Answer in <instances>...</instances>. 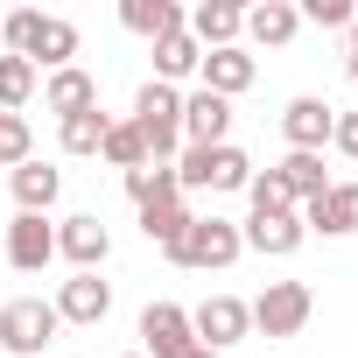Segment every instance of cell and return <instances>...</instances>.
Wrapping results in <instances>:
<instances>
[{
  "label": "cell",
  "instance_id": "1",
  "mask_svg": "<svg viewBox=\"0 0 358 358\" xmlns=\"http://www.w3.org/2000/svg\"><path fill=\"white\" fill-rule=\"evenodd\" d=\"M0 36H8V57H22L36 71H71V57H78V29L64 15H43V8L0 15Z\"/></svg>",
  "mask_w": 358,
  "mask_h": 358
},
{
  "label": "cell",
  "instance_id": "2",
  "mask_svg": "<svg viewBox=\"0 0 358 358\" xmlns=\"http://www.w3.org/2000/svg\"><path fill=\"white\" fill-rule=\"evenodd\" d=\"M169 253V267H197V274H225L239 253H246V239H239V225L232 218H190L183 225V239H176V246H162Z\"/></svg>",
  "mask_w": 358,
  "mask_h": 358
},
{
  "label": "cell",
  "instance_id": "3",
  "mask_svg": "<svg viewBox=\"0 0 358 358\" xmlns=\"http://www.w3.org/2000/svg\"><path fill=\"white\" fill-rule=\"evenodd\" d=\"M57 330H64V316H57V302H43V295L0 302V351H8V358H36V351H50Z\"/></svg>",
  "mask_w": 358,
  "mask_h": 358
},
{
  "label": "cell",
  "instance_id": "4",
  "mask_svg": "<svg viewBox=\"0 0 358 358\" xmlns=\"http://www.w3.org/2000/svg\"><path fill=\"white\" fill-rule=\"evenodd\" d=\"M176 183H183V197H190V190H246V183H253V162H246V148H232V141H218V148H183V155H176Z\"/></svg>",
  "mask_w": 358,
  "mask_h": 358
},
{
  "label": "cell",
  "instance_id": "5",
  "mask_svg": "<svg viewBox=\"0 0 358 358\" xmlns=\"http://www.w3.org/2000/svg\"><path fill=\"white\" fill-rule=\"evenodd\" d=\"M253 330H267V337H295L302 323H309V309H316V295L302 288V281H267L253 302Z\"/></svg>",
  "mask_w": 358,
  "mask_h": 358
},
{
  "label": "cell",
  "instance_id": "6",
  "mask_svg": "<svg viewBox=\"0 0 358 358\" xmlns=\"http://www.w3.org/2000/svg\"><path fill=\"white\" fill-rule=\"evenodd\" d=\"M190 351H197L190 309H176V302H148L141 309V358H190Z\"/></svg>",
  "mask_w": 358,
  "mask_h": 358
},
{
  "label": "cell",
  "instance_id": "7",
  "mask_svg": "<svg viewBox=\"0 0 358 358\" xmlns=\"http://www.w3.org/2000/svg\"><path fill=\"white\" fill-rule=\"evenodd\" d=\"M57 253L71 260V274H99V267L113 260V232H106V218H99V211L64 218V225H57Z\"/></svg>",
  "mask_w": 358,
  "mask_h": 358
},
{
  "label": "cell",
  "instance_id": "8",
  "mask_svg": "<svg viewBox=\"0 0 358 358\" xmlns=\"http://www.w3.org/2000/svg\"><path fill=\"white\" fill-rule=\"evenodd\" d=\"M190 330H197V344H204V351H232V344L253 330V309H246L239 295H211V302H197V309H190Z\"/></svg>",
  "mask_w": 358,
  "mask_h": 358
},
{
  "label": "cell",
  "instance_id": "9",
  "mask_svg": "<svg viewBox=\"0 0 358 358\" xmlns=\"http://www.w3.org/2000/svg\"><path fill=\"white\" fill-rule=\"evenodd\" d=\"M330 127H337V113H330V99H288L281 106V134H288V155H323L330 148Z\"/></svg>",
  "mask_w": 358,
  "mask_h": 358
},
{
  "label": "cell",
  "instance_id": "10",
  "mask_svg": "<svg viewBox=\"0 0 358 358\" xmlns=\"http://www.w3.org/2000/svg\"><path fill=\"white\" fill-rule=\"evenodd\" d=\"M57 316L78 323V330H99V323L113 316V281H99V274H71V281H57Z\"/></svg>",
  "mask_w": 358,
  "mask_h": 358
},
{
  "label": "cell",
  "instance_id": "11",
  "mask_svg": "<svg viewBox=\"0 0 358 358\" xmlns=\"http://www.w3.org/2000/svg\"><path fill=\"white\" fill-rule=\"evenodd\" d=\"M295 218H302V232L351 239V232H358V183H330V190H323V197H309Z\"/></svg>",
  "mask_w": 358,
  "mask_h": 358
},
{
  "label": "cell",
  "instance_id": "12",
  "mask_svg": "<svg viewBox=\"0 0 358 358\" xmlns=\"http://www.w3.org/2000/svg\"><path fill=\"white\" fill-rule=\"evenodd\" d=\"M218 141H232V99L197 85L183 99V148H218Z\"/></svg>",
  "mask_w": 358,
  "mask_h": 358
},
{
  "label": "cell",
  "instance_id": "13",
  "mask_svg": "<svg viewBox=\"0 0 358 358\" xmlns=\"http://www.w3.org/2000/svg\"><path fill=\"white\" fill-rule=\"evenodd\" d=\"M50 260H57V225L36 218V211H15V225H8V267L43 274Z\"/></svg>",
  "mask_w": 358,
  "mask_h": 358
},
{
  "label": "cell",
  "instance_id": "14",
  "mask_svg": "<svg viewBox=\"0 0 358 358\" xmlns=\"http://www.w3.org/2000/svg\"><path fill=\"white\" fill-rule=\"evenodd\" d=\"M183 29H190L197 50H232L246 36V8H232V0H197V8L183 15Z\"/></svg>",
  "mask_w": 358,
  "mask_h": 358
},
{
  "label": "cell",
  "instance_id": "15",
  "mask_svg": "<svg viewBox=\"0 0 358 358\" xmlns=\"http://www.w3.org/2000/svg\"><path fill=\"white\" fill-rule=\"evenodd\" d=\"M197 78H204V92H218V99H239L253 78H260V64L232 43V50H204V64H197Z\"/></svg>",
  "mask_w": 358,
  "mask_h": 358
},
{
  "label": "cell",
  "instance_id": "16",
  "mask_svg": "<svg viewBox=\"0 0 358 358\" xmlns=\"http://www.w3.org/2000/svg\"><path fill=\"white\" fill-rule=\"evenodd\" d=\"M43 106L57 113V127H64V120H78V113H92V106H99V85H92V71H78V64H71V71H50V85H43Z\"/></svg>",
  "mask_w": 358,
  "mask_h": 358
},
{
  "label": "cell",
  "instance_id": "17",
  "mask_svg": "<svg viewBox=\"0 0 358 358\" xmlns=\"http://www.w3.org/2000/svg\"><path fill=\"white\" fill-rule=\"evenodd\" d=\"M246 36L260 50H288L302 36V15H295V0H260V8H246Z\"/></svg>",
  "mask_w": 358,
  "mask_h": 358
},
{
  "label": "cell",
  "instance_id": "18",
  "mask_svg": "<svg viewBox=\"0 0 358 358\" xmlns=\"http://www.w3.org/2000/svg\"><path fill=\"white\" fill-rule=\"evenodd\" d=\"M239 239H246V253H267V260H288V253H302V218H246L239 225Z\"/></svg>",
  "mask_w": 358,
  "mask_h": 358
},
{
  "label": "cell",
  "instance_id": "19",
  "mask_svg": "<svg viewBox=\"0 0 358 358\" xmlns=\"http://www.w3.org/2000/svg\"><path fill=\"white\" fill-rule=\"evenodd\" d=\"M120 22H127V36L162 43V36L183 29V8H176V0H120Z\"/></svg>",
  "mask_w": 358,
  "mask_h": 358
},
{
  "label": "cell",
  "instance_id": "20",
  "mask_svg": "<svg viewBox=\"0 0 358 358\" xmlns=\"http://www.w3.org/2000/svg\"><path fill=\"white\" fill-rule=\"evenodd\" d=\"M57 190H64V176H57L50 162H36V155H29V162L15 169V204H22V211H36V218H50V204H57Z\"/></svg>",
  "mask_w": 358,
  "mask_h": 358
},
{
  "label": "cell",
  "instance_id": "21",
  "mask_svg": "<svg viewBox=\"0 0 358 358\" xmlns=\"http://www.w3.org/2000/svg\"><path fill=\"white\" fill-rule=\"evenodd\" d=\"M134 127L141 134H162V127H183V92L176 85H141V99H134Z\"/></svg>",
  "mask_w": 358,
  "mask_h": 358
},
{
  "label": "cell",
  "instance_id": "22",
  "mask_svg": "<svg viewBox=\"0 0 358 358\" xmlns=\"http://www.w3.org/2000/svg\"><path fill=\"white\" fill-rule=\"evenodd\" d=\"M197 64H204V50L190 43V29H176V36L155 43V85H183Z\"/></svg>",
  "mask_w": 358,
  "mask_h": 358
},
{
  "label": "cell",
  "instance_id": "23",
  "mask_svg": "<svg viewBox=\"0 0 358 358\" xmlns=\"http://www.w3.org/2000/svg\"><path fill=\"white\" fill-rule=\"evenodd\" d=\"M127 197L148 211V204H176L183 197V183H176V162H148V169H134L127 176Z\"/></svg>",
  "mask_w": 358,
  "mask_h": 358
},
{
  "label": "cell",
  "instance_id": "24",
  "mask_svg": "<svg viewBox=\"0 0 358 358\" xmlns=\"http://www.w3.org/2000/svg\"><path fill=\"white\" fill-rule=\"evenodd\" d=\"M246 204H253V218H295L302 204H295V190L281 183L274 169H253V183H246Z\"/></svg>",
  "mask_w": 358,
  "mask_h": 358
},
{
  "label": "cell",
  "instance_id": "25",
  "mask_svg": "<svg viewBox=\"0 0 358 358\" xmlns=\"http://www.w3.org/2000/svg\"><path fill=\"white\" fill-rule=\"evenodd\" d=\"M99 155H106L120 176L148 169V141H141V127H134V120H113V127H106V141H99Z\"/></svg>",
  "mask_w": 358,
  "mask_h": 358
},
{
  "label": "cell",
  "instance_id": "26",
  "mask_svg": "<svg viewBox=\"0 0 358 358\" xmlns=\"http://www.w3.org/2000/svg\"><path fill=\"white\" fill-rule=\"evenodd\" d=\"M274 176L295 190V204H309V197H323V190H330V176H323V155H281V162H274Z\"/></svg>",
  "mask_w": 358,
  "mask_h": 358
},
{
  "label": "cell",
  "instance_id": "27",
  "mask_svg": "<svg viewBox=\"0 0 358 358\" xmlns=\"http://www.w3.org/2000/svg\"><path fill=\"white\" fill-rule=\"evenodd\" d=\"M190 218H197V211H190L183 197H176V204H148V211H141V239H148V246H176Z\"/></svg>",
  "mask_w": 358,
  "mask_h": 358
},
{
  "label": "cell",
  "instance_id": "28",
  "mask_svg": "<svg viewBox=\"0 0 358 358\" xmlns=\"http://www.w3.org/2000/svg\"><path fill=\"white\" fill-rule=\"evenodd\" d=\"M29 99H36V64L0 57V113H22Z\"/></svg>",
  "mask_w": 358,
  "mask_h": 358
},
{
  "label": "cell",
  "instance_id": "29",
  "mask_svg": "<svg viewBox=\"0 0 358 358\" xmlns=\"http://www.w3.org/2000/svg\"><path fill=\"white\" fill-rule=\"evenodd\" d=\"M106 127H113V113H78V120H64V155H99V141H106Z\"/></svg>",
  "mask_w": 358,
  "mask_h": 358
},
{
  "label": "cell",
  "instance_id": "30",
  "mask_svg": "<svg viewBox=\"0 0 358 358\" xmlns=\"http://www.w3.org/2000/svg\"><path fill=\"white\" fill-rule=\"evenodd\" d=\"M22 162H29V120L0 113V169H22Z\"/></svg>",
  "mask_w": 358,
  "mask_h": 358
},
{
  "label": "cell",
  "instance_id": "31",
  "mask_svg": "<svg viewBox=\"0 0 358 358\" xmlns=\"http://www.w3.org/2000/svg\"><path fill=\"white\" fill-rule=\"evenodd\" d=\"M295 15H302V22H316V29H351V22H358L351 0H302Z\"/></svg>",
  "mask_w": 358,
  "mask_h": 358
},
{
  "label": "cell",
  "instance_id": "32",
  "mask_svg": "<svg viewBox=\"0 0 358 358\" xmlns=\"http://www.w3.org/2000/svg\"><path fill=\"white\" fill-rule=\"evenodd\" d=\"M330 148L358 162V106H351V113H337V127H330Z\"/></svg>",
  "mask_w": 358,
  "mask_h": 358
},
{
  "label": "cell",
  "instance_id": "33",
  "mask_svg": "<svg viewBox=\"0 0 358 358\" xmlns=\"http://www.w3.org/2000/svg\"><path fill=\"white\" fill-rule=\"evenodd\" d=\"M344 71H351V78H358V22H351V29H344Z\"/></svg>",
  "mask_w": 358,
  "mask_h": 358
},
{
  "label": "cell",
  "instance_id": "34",
  "mask_svg": "<svg viewBox=\"0 0 358 358\" xmlns=\"http://www.w3.org/2000/svg\"><path fill=\"white\" fill-rule=\"evenodd\" d=\"M190 358H225V351H204V344H197V351H190Z\"/></svg>",
  "mask_w": 358,
  "mask_h": 358
},
{
  "label": "cell",
  "instance_id": "35",
  "mask_svg": "<svg viewBox=\"0 0 358 358\" xmlns=\"http://www.w3.org/2000/svg\"><path fill=\"white\" fill-rule=\"evenodd\" d=\"M134 358H141V351H134Z\"/></svg>",
  "mask_w": 358,
  "mask_h": 358
}]
</instances>
